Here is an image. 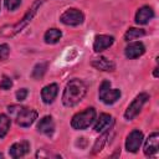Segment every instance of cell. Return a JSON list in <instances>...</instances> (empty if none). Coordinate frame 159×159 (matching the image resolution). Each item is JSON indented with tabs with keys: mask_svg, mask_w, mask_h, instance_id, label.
<instances>
[{
	"mask_svg": "<svg viewBox=\"0 0 159 159\" xmlns=\"http://www.w3.org/2000/svg\"><path fill=\"white\" fill-rule=\"evenodd\" d=\"M0 5H1V4H0Z\"/></svg>",
	"mask_w": 159,
	"mask_h": 159,
	"instance_id": "28",
	"label": "cell"
},
{
	"mask_svg": "<svg viewBox=\"0 0 159 159\" xmlns=\"http://www.w3.org/2000/svg\"><path fill=\"white\" fill-rule=\"evenodd\" d=\"M92 66L99 71H106V72H113L116 70V65L113 61L106 58V57H99L92 61Z\"/></svg>",
	"mask_w": 159,
	"mask_h": 159,
	"instance_id": "15",
	"label": "cell"
},
{
	"mask_svg": "<svg viewBox=\"0 0 159 159\" xmlns=\"http://www.w3.org/2000/svg\"><path fill=\"white\" fill-rule=\"evenodd\" d=\"M119 97H120V91L119 89H111V88H108L101 97H99V99H102L106 104H113V103H116L118 99H119Z\"/></svg>",
	"mask_w": 159,
	"mask_h": 159,
	"instance_id": "16",
	"label": "cell"
},
{
	"mask_svg": "<svg viewBox=\"0 0 159 159\" xmlns=\"http://www.w3.org/2000/svg\"><path fill=\"white\" fill-rule=\"evenodd\" d=\"M45 1H46V0H36V1H35V4L32 5V7H31V9H29L27 14L24 16L22 21H20L19 24H16V25H15L12 34H16V32H19V31H20V30H21L24 26H26V25H27V22H29V21H31V19L34 17V15L36 14V11H37L39 6H40L42 2H45Z\"/></svg>",
	"mask_w": 159,
	"mask_h": 159,
	"instance_id": "10",
	"label": "cell"
},
{
	"mask_svg": "<svg viewBox=\"0 0 159 159\" xmlns=\"http://www.w3.org/2000/svg\"><path fill=\"white\" fill-rule=\"evenodd\" d=\"M57 93H58V86L56 83H51V84H47V86H45L42 88V91H41V98H42V101L45 103L50 104V103H52L55 101Z\"/></svg>",
	"mask_w": 159,
	"mask_h": 159,
	"instance_id": "13",
	"label": "cell"
},
{
	"mask_svg": "<svg viewBox=\"0 0 159 159\" xmlns=\"http://www.w3.org/2000/svg\"><path fill=\"white\" fill-rule=\"evenodd\" d=\"M37 130L40 133H43L46 135H52L55 132V123L51 116H45L40 122L37 123Z\"/></svg>",
	"mask_w": 159,
	"mask_h": 159,
	"instance_id": "14",
	"label": "cell"
},
{
	"mask_svg": "<svg viewBox=\"0 0 159 159\" xmlns=\"http://www.w3.org/2000/svg\"><path fill=\"white\" fill-rule=\"evenodd\" d=\"M47 66H48L47 62H40V63H37V65L34 67L32 72H31V77L35 78V80L42 78L43 75H45V72H46V70H47Z\"/></svg>",
	"mask_w": 159,
	"mask_h": 159,
	"instance_id": "19",
	"label": "cell"
},
{
	"mask_svg": "<svg viewBox=\"0 0 159 159\" xmlns=\"http://www.w3.org/2000/svg\"><path fill=\"white\" fill-rule=\"evenodd\" d=\"M20 4H21V0H5V6L10 11H14L15 9H17Z\"/></svg>",
	"mask_w": 159,
	"mask_h": 159,
	"instance_id": "25",
	"label": "cell"
},
{
	"mask_svg": "<svg viewBox=\"0 0 159 159\" xmlns=\"http://www.w3.org/2000/svg\"><path fill=\"white\" fill-rule=\"evenodd\" d=\"M61 36H62V32L58 29H48L45 32V42L50 43V45H53V43L60 41Z\"/></svg>",
	"mask_w": 159,
	"mask_h": 159,
	"instance_id": "17",
	"label": "cell"
},
{
	"mask_svg": "<svg viewBox=\"0 0 159 159\" xmlns=\"http://www.w3.org/2000/svg\"><path fill=\"white\" fill-rule=\"evenodd\" d=\"M86 92H87L86 84L81 80L77 78L71 80L65 87L62 94V103L66 107H73L84 97Z\"/></svg>",
	"mask_w": 159,
	"mask_h": 159,
	"instance_id": "1",
	"label": "cell"
},
{
	"mask_svg": "<svg viewBox=\"0 0 159 159\" xmlns=\"http://www.w3.org/2000/svg\"><path fill=\"white\" fill-rule=\"evenodd\" d=\"M15 118H16V123L20 127H30L37 118V112L31 108L21 107L19 109V112L16 113Z\"/></svg>",
	"mask_w": 159,
	"mask_h": 159,
	"instance_id": "5",
	"label": "cell"
},
{
	"mask_svg": "<svg viewBox=\"0 0 159 159\" xmlns=\"http://www.w3.org/2000/svg\"><path fill=\"white\" fill-rule=\"evenodd\" d=\"M11 87H12V81H11V78L7 77V76H2V80H1V82H0V89L6 91V89H10Z\"/></svg>",
	"mask_w": 159,
	"mask_h": 159,
	"instance_id": "23",
	"label": "cell"
},
{
	"mask_svg": "<svg viewBox=\"0 0 159 159\" xmlns=\"http://www.w3.org/2000/svg\"><path fill=\"white\" fill-rule=\"evenodd\" d=\"M113 120H112V117L109 116V114H107V113H102L101 116H99V118L97 119V122H96V124H94V130L96 132H102L109 123H112Z\"/></svg>",
	"mask_w": 159,
	"mask_h": 159,
	"instance_id": "18",
	"label": "cell"
},
{
	"mask_svg": "<svg viewBox=\"0 0 159 159\" xmlns=\"http://www.w3.org/2000/svg\"><path fill=\"white\" fill-rule=\"evenodd\" d=\"M10 48L6 43H0V61H4L9 57Z\"/></svg>",
	"mask_w": 159,
	"mask_h": 159,
	"instance_id": "24",
	"label": "cell"
},
{
	"mask_svg": "<svg viewBox=\"0 0 159 159\" xmlns=\"http://www.w3.org/2000/svg\"><path fill=\"white\" fill-rule=\"evenodd\" d=\"M154 76L158 77V68H154Z\"/></svg>",
	"mask_w": 159,
	"mask_h": 159,
	"instance_id": "27",
	"label": "cell"
},
{
	"mask_svg": "<svg viewBox=\"0 0 159 159\" xmlns=\"http://www.w3.org/2000/svg\"><path fill=\"white\" fill-rule=\"evenodd\" d=\"M142 143H143V133L140 130H138V129H134L127 137L125 149L128 152H130V153H135L140 148Z\"/></svg>",
	"mask_w": 159,
	"mask_h": 159,
	"instance_id": "6",
	"label": "cell"
},
{
	"mask_svg": "<svg viewBox=\"0 0 159 159\" xmlns=\"http://www.w3.org/2000/svg\"><path fill=\"white\" fill-rule=\"evenodd\" d=\"M94 119H96V109L89 107V108L84 109L83 112L75 114L71 120V125L73 129L83 130V129L88 128L94 122Z\"/></svg>",
	"mask_w": 159,
	"mask_h": 159,
	"instance_id": "2",
	"label": "cell"
},
{
	"mask_svg": "<svg viewBox=\"0 0 159 159\" xmlns=\"http://www.w3.org/2000/svg\"><path fill=\"white\" fill-rule=\"evenodd\" d=\"M154 17V11L150 6H142L135 14V22L138 25H145Z\"/></svg>",
	"mask_w": 159,
	"mask_h": 159,
	"instance_id": "11",
	"label": "cell"
},
{
	"mask_svg": "<svg viewBox=\"0 0 159 159\" xmlns=\"http://www.w3.org/2000/svg\"><path fill=\"white\" fill-rule=\"evenodd\" d=\"M30 150V143L27 140H21L17 143H14L10 149H9V154L11 158H21L25 154H27Z\"/></svg>",
	"mask_w": 159,
	"mask_h": 159,
	"instance_id": "9",
	"label": "cell"
},
{
	"mask_svg": "<svg viewBox=\"0 0 159 159\" xmlns=\"http://www.w3.org/2000/svg\"><path fill=\"white\" fill-rule=\"evenodd\" d=\"M144 52H145V47L142 42H132L125 47V51H124L125 56L129 60H134V58L142 56Z\"/></svg>",
	"mask_w": 159,
	"mask_h": 159,
	"instance_id": "12",
	"label": "cell"
},
{
	"mask_svg": "<svg viewBox=\"0 0 159 159\" xmlns=\"http://www.w3.org/2000/svg\"><path fill=\"white\" fill-rule=\"evenodd\" d=\"M108 134H109V132L107 130V132H104L97 140H96V143H94V145H93V150H92V153L93 154H96V153H98V152H101L102 150V148H103V145L106 144V142H107V138H108Z\"/></svg>",
	"mask_w": 159,
	"mask_h": 159,
	"instance_id": "22",
	"label": "cell"
},
{
	"mask_svg": "<svg viewBox=\"0 0 159 159\" xmlns=\"http://www.w3.org/2000/svg\"><path fill=\"white\" fill-rule=\"evenodd\" d=\"M145 31L143 29H135V27H130L128 29V31L125 32L124 35V40L125 41H132V40H135L140 36H144Z\"/></svg>",
	"mask_w": 159,
	"mask_h": 159,
	"instance_id": "20",
	"label": "cell"
},
{
	"mask_svg": "<svg viewBox=\"0 0 159 159\" xmlns=\"http://www.w3.org/2000/svg\"><path fill=\"white\" fill-rule=\"evenodd\" d=\"M114 42V37L109 35H97L93 41V50L94 52H101L109 46H112Z\"/></svg>",
	"mask_w": 159,
	"mask_h": 159,
	"instance_id": "8",
	"label": "cell"
},
{
	"mask_svg": "<svg viewBox=\"0 0 159 159\" xmlns=\"http://www.w3.org/2000/svg\"><path fill=\"white\" fill-rule=\"evenodd\" d=\"M148 99H149V94H148V93H139V94L133 99V102L128 106V108H127V111H125V113H124V117H125L128 120L133 119L137 114H139V112L142 111L143 106L148 102Z\"/></svg>",
	"mask_w": 159,
	"mask_h": 159,
	"instance_id": "3",
	"label": "cell"
},
{
	"mask_svg": "<svg viewBox=\"0 0 159 159\" xmlns=\"http://www.w3.org/2000/svg\"><path fill=\"white\" fill-rule=\"evenodd\" d=\"M159 150V134L158 132H153L144 144V154L148 157L155 155Z\"/></svg>",
	"mask_w": 159,
	"mask_h": 159,
	"instance_id": "7",
	"label": "cell"
},
{
	"mask_svg": "<svg viewBox=\"0 0 159 159\" xmlns=\"http://www.w3.org/2000/svg\"><path fill=\"white\" fill-rule=\"evenodd\" d=\"M27 94H29V91H27L26 88H21V89H19V91L16 92V98H17L19 102H21V101L26 99Z\"/></svg>",
	"mask_w": 159,
	"mask_h": 159,
	"instance_id": "26",
	"label": "cell"
},
{
	"mask_svg": "<svg viewBox=\"0 0 159 159\" xmlns=\"http://www.w3.org/2000/svg\"><path fill=\"white\" fill-rule=\"evenodd\" d=\"M11 120L6 114H0V138H4L9 132Z\"/></svg>",
	"mask_w": 159,
	"mask_h": 159,
	"instance_id": "21",
	"label": "cell"
},
{
	"mask_svg": "<svg viewBox=\"0 0 159 159\" xmlns=\"http://www.w3.org/2000/svg\"><path fill=\"white\" fill-rule=\"evenodd\" d=\"M83 20H84V15L78 9H68L60 16V21L68 26L81 25L83 22Z\"/></svg>",
	"mask_w": 159,
	"mask_h": 159,
	"instance_id": "4",
	"label": "cell"
}]
</instances>
